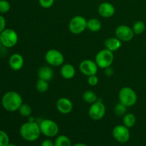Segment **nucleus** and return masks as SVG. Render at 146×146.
<instances>
[{
  "mask_svg": "<svg viewBox=\"0 0 146 146\" xmlns=\"http://www.w3.org/2000/svg\"><path fill=\"white\" fill-rule=\"evenodd\" d=\"M106 108L101 101H97L94 104H91L88 109V115L94 121H100L106 115Z\"/></svg>",
  "mask_w": 146,
  "mask_h": 146,
  "instance_id": "obj_9",
  "label": "nucleus"
},
{
  "mask_svg": "<svg viewBox=\"0 0 146 146\" xmlns=\"http://www.w3.org/2000/svg\"><path fill=\"white\" fill-rule=\"evenodd\" d=\"M74 106L72 101L68 98L62 97L58 98L56 101V108L61 114H68L72 111Z\"/></svg>",
  "mask_w": 146,
  "mask_h": 146,
  "instance_id": "obj_14",
  "label": "nucleus"
},
{
  "mask_svg": "<svg viewBox=\"0 0 146 146\" xmlns=\"http://www.w3.org/2000/svg\"><path fill=\"white\" fill-rule=\"evenodd\" d=\"M11 9V4L7 0H0V13L6 14Z\"/></svg>",
  "mask_w": 146,
  "mask_h": 146,
  "instance_id": "obj_28",
  "label": "nucleus"
},
{
  "mask_svg": "<svg viewBox=\"0 0 146 146\" xmlns=\"http://www.w3.org/2000/svg\"><path fill=\"white\" fill-rule=\"evenodd\" d=\"M127 108H128V107H126L125 105L119 102L115 106L114 112H115V115H118V116H123L126 113Z\"/></svg>",
  "mask_w": 146,
  "mask_h": 146,
  "instance_id": "obj_26",
  "label": "nucleus"
},
{
  "mask_svg": "<svg viewBox=\"0 0 146 146\" xmlns=\"http://www.w3.org/2000/svg\"><path fill=\"white\" fill-rule=\"evenodd\" d=\"M104 44H105L106 48L110 50L112 52H114V51H118L121 48L122 46V41L118 39L116 36L109 37L106 39Z\"/></svg>",
  "mask_w": 146,
  "mask_h": 146,
  "instance_id": "obj_17",
  "label": "nucleus"
},
{
  "mask_svg": "<svg viewBox=\"0 0 146 146\" xmlns=\"http://www.w3.org/2000/svg\"><path fill=\"white\" fill-rule=\"evenodd\" d=\"M136 123V117L132 113H127L123 117V124L128 128H133Z\"/></svg>",
  "mask_w": 146,
  "mask_h": 146,
  "instance_id": "obj_20",
  "label": "nucleus"
},
{
  "mask_svg": "<svg viewBox=\"0 0 146 146\" xmlns=\"http://www.w3.org/2000/svg\"><path fill=\"white\" fill-rule=\"evenodd\" d=\"M24 64V57L19 53H14L9 58V66L13 71H19L23 68Z\"/></svg>",
  "mask_w": 146,
  "mask_h": 146,
  "instance_id": "obj_15",
  "label": "nucleus"
},
{
  "mask_svg": "<svg viewBox=\"0 0 146 146\" xmlns=\"http://www.w3.org/2000/svg\"><path fill=\"white\" fill-rule=\"evenodd\" d=\"M118 99L119 102L128 108L133 106L136 104L138 101V96L132 88L125 86L123 87L118 92Z\"/></svg>",
  "mask_w": 146,
  "mask_h": 146,
  "instance_id": "obj_3",
  "label": "nucleus"
},
{
  "mask_svg": "<svg viewBox=\"0 0 146 146\" xmlns=\"http://www.w3.org/2000/svg\"><path fill=\"white\" fill-rule=\"evenodd\" d=\"M111 146H114V145H111Z\"/></svg>",
  "mask_w": 146,
  "mask_h": 146,
  "instance_id": "obj_39",
  "label": "nucleus"
},
{
  "mask_svg": "<svg viewBox=\"0 0 146 146\" xmlns=\"http://www.w3.org/2000/svg\"><path fill=\"white\" fill-rule=\"evenodd\" d=\"M54 146H72L71 141L68 136L61 135L56 137L54 141Z\"/></svg>",
  "mask_w": 146,
  "mask_h": 146,
  "instance_id": "obj_22",
  "label": "nucleus"
},
{
  "mask_svg": "<svg viewBox=\"0 0 146 146\" xmlns=\"http://www.w3.org/2000/svg\"><path fill=\"white\" fill-rule=\"evenodd\" d=\"M61 76L67 80L72 79L76 75V68L72 64H65L61 66V70H60Z\"/></svg>",
  "mask_w": 146,
  "mask_h": 146,
  "instance_id": "obj_16",
  "label": "nucleus"
},
{
  "mask_svg": "<svg viewBox=\"0 0 146 146\" xmlns=\"http://www.w3.org/2000/svg\"><path fill=\"white\" fill-rule=\"evenodd\" d=\"M45 61L51 66H61L64 63V56L60 51L54 48L48 50L45 54Z\"/></svg>",
  "mask_w": 146,
  "mask_h": 146,
  "instance_id": "obj_8",
  "label": "nucleus"
},
{
  "mask_svg": "<svg viewBox=\"0 0 146 146\" xmlns=\"http://www.w3.org/2000/svg\"><path fill=\"white\" fill-rule=\"evenodd\" d=\"M23 104V98L17 91H7L1 98V106L8 112H15Z\"/></svg>",
  "mask_w": 146,
  "mask_h": 146,
  "instance_id": "obj_1",
  "label": "nucleus"
},
{
  "mask_svg": "<svg viewBox=\"0 0 146 146\" xmlns=\"http://www.w3.org/2000/svg\"><path fill=\"white\" fill-rule=\"evenodd\" d=\"M87 82H88V85L91 86H96L98 84V82H99V79H98V77L96 74V75L88 76Z\"/></svg>",
  "mask_w": 146,
  "mask_h": 146,
  "instance_id": "obj_30",
  "label": "nucleus"
},
{
  "mask_svg": "<svg viewBox=\"0 0 146 146\" xmlns=\"http://www.w3.org/2000/svg\"><path fill=\"white\" fill-rule=\"evenodd\" d=\"M115 35L121 41L128 42L133 38L135 34L131 27L122 24L116 27L115 30Z\"/></svg>",
  "mask_w": 146,
  "mask_h": 146,
  "instance_id": "obj_11",
  "label": "nucleus"
},
{
  "mask_svg": "<svg viewBox=\"0 0 146 146\" xmlns=\"http://www.w3.org/2000/svg\"><path fill=\"white\" fill-rule=\"evenodd\" d=\"M134 34L136 35L142 34L145 30V24L143 21H137L133 24L132 27Z\"/></svg>",
  "mask_w": 146,
  "mask_h": 146,
  "instance_id": "obj_24",
  "label": "nucleus"
},
{
  "mask_svg": "<svg viewBox=\"0 0 146 146\" xmlns=\"http://www.w3.org/2000/svg\"><path fill=\"white\" fill-rule=\"evenodd\" d=\"M72 146H88V145H87L86 144L82 143H76V144H74V145H72Z\"/></svg>",
  "mask_w": 146,
  "mask_h": 146,
  "instance_id": "obj_34",
  "label": "nucleus"
},
{
  "mask_svg": "<svg viewBox=\"0 0 146 146\" xmlns=\"http://www.w3.org/2000/svg\"><path fill=\"white\" fill-rule=\"evenodd\" d=\"M1 47H2V44H1V41H0V50H1Z\"/></svg>",
  "mask_w": 146,
  "mask_h": 146,
  "instance_id": "obj_37",
  "label": "nucleus"
},
{
  "mask_svg": "<svg viewBox=\"0 0 146 146\" xmlns=\"http://www.w3.org/2000/svg\"><path fill=\"white\" fill-rule=\"evenodd\" d=\"M10 143L9 137L5 131L0 130V146H7Z\"/></svg>",
  "mask_w": 146,
  "mask_h": 146,
  "instance_id": "obj_27",
  "label": "nucleus"
},
{
  "mask_svg": "<svg viewBox=\"0 0 146 146\" xmlns=\"http://www.w3.org/2000/svg\"><path fill=\"white\" fill-rule=\"evenodd\" d=\"M6 25H7L6 19L3 16L0 15V34L5 29Z\"/></svg>",
  "mask_w": 146,
  "mask_h": 146,
  "instance_id": "obj_31",
  "label": "nucleus"
},
{
  "mask_svg": "<svg viewBox=\"0 0 146 146\" xmlns=\"http://www.w3.org/2000/svg\"><path fill=\"white\" fill-rule=\"evenodd\" d=\"M79 70L82 74L90 76L92 75H96L98 72V66L95 61L91 59L83 60L79 64Z\"/></svg>",
  "mask_w": 146,
  "mask_h": 146,
  "instance_id": "obj_12",
  "label": "nucleus"
},
{
  "mask_svg": "<svg viewBox=\"0 0 146 146\" xmlns=\"http://www.w3.org/2000/svg\"><path fill=\"white\" fill-rule=\"evenodd\" d=\"M105 75L108 77H111L114 74V70L113 68H112L111 66L108 67V68H105Z\"/></svg>",
  "mask_w": 146,
  "mask_h": 146,
  "instance_id": "obj_32",
  "label": "nucleus"
},
{
  "mask_svg": "<svg viewBox=\"0 0 146 146\" xmlns=\"http://www.w3.org/2000/svg\"><path fill=\"white\" fill-rule=\"evenodd\" d=\"M41 146H54V142L50 139H45L42 141Z\"/></svg>",
  "mask_w": 146,
  "mask_h": 146,
  "instance_id": "obj_33",
  "label": "nucleus"
},
{
  "mask_svg": "<svg viewBox=\"0 0 146 146\" xmlns=\"http://www.w3.org/2000/svg\"><path fill=\"white\" fill-rule=\"evenodd\" d=\"M114 139L120 143H125L131 138V132L128 127L123 125H118L114 127L112 131Z\"/></svg>",
  "mask_w": 146,
  "mask_h": 146,
  "instance_id": "obj_10",
  "label": "nucleus"
},
{
  "mask_svg": "<svg viewBox=\"0 0 146 146\" xmlns=\"http://www.w3.org/2000/svg\"><path fill=\"white\" fill-rule=\"evenodd\" d=\"M98 68L105 69L112 66L114 61L113 52L107 48L101 50L96 54L95 60Z\"/></svg>",
  "mask_w": 146,
  "mask_h": 146,
  "instance_id": "obj_4",
  "label": "nucleus"
},
{
  "mask_svg": "<svg viewBox=\"0 0 146 146\" xmlns=\"http://www.w3.org/2000/svg\"><path fill=\"white\" fill-rule=\"evenodd\" d=\"M19 113L23 117H27L29 118V116H31V114H32V108L28 104H23L22 105L20 106V108L18 110Z\"/></svg>",
  "mask_w": 146,
  "mask_h": 146,
  "instance_id": "obj_25",
  "label": "nucleus"
},
{
  "mask_svg": "<svg viewBox=\"0 0 146 146\" xmlns=\"http://www.w3.org/2000/svg\"><path fill=\"white\" fill-rule=\"evenodd\" d=\"M102 23L98 19L91 18L87 20V29L92 32H98L101 29Z\"/></svg>",
  "mask_w": 146,
  "mask_h": 146,
  "instance_id": "obj_19",
  "label": "nucleus"
},
{
  "mask_svg": "<svg viewBox=\"0 0 146 146\" xmlns=\"http://www.w3.org/2000/svg\"><path fill=\"white\" fill-rule=\"evenodd\" d=\"M87 29V20L85 17L77 15L71 18L68 23L70 32L75 35L81 34Z\"/></svg>",
  "mask_w": 146,
  "mask_h": 146,
  "instance_id": "obj_7",
  "label": "nucleus"
},
{
  "mask_svg": "<svg viewBox=\"0 0 146 146\" xmlns=\"http://www.w3.org/2000/svg\"><path fill=\"white\" fill-rule=\"evenodd\" d=\"M98 12L104 18H111L115 14V9L113 4L108 1L101 3L98 7Z\"/></svg>",
  "mask_w": 146,
  "mask_h": 146,
  "instance_id": "obj_13",
  "label": "nucleus"
},
{
  "mask_svg": "<svg viewBox=\"0 0 146 146\" xmlns=\"http://www.w3.org/2000/svg\"><path fill=\"white\" fill-rule=\"evenodd\" d=\"M7 146H17V145L14 143H9L7 145Z\"/></svg>",
  "mask_w": 146,
  "mask_h": 146,
  "instance_id": "obj_36",
  "label": "nucleus"
},
{
  "mask_svg": "<svg viewBox=\"0 0 146 146\" xmlns=\"http://www.w3.org/2000/svg\"><path fill=\"white\" fill-rule=\"evenodd\" d=\"M82 98L84 102L89 104H92L98 101V96H97L96 94L91 90H87L85 92H84L82 95Z\"/></svg>",
  "mask_w": 146,
  "mask_h": 146,
  "instance_id": "obj_21",
  "label": "nucleus"
},
{
  "mask_svg": "<svg viewBox=\"0 0 146 146\" xmlns=\"http://www.w3.org/2000/svg\"><path fill=\"white\" fill-rule=\"evenodd\" d=\"M40 130L42 135L47 138H54L58 135L59 127L55 121L51 119H44L39 123Z\"/></svg>",
  "mask_w": 146,
  "mask_h": 146,
  "instance_id": "obj_6",
  "label": "nucleus"
},
{
  "mask_svg": "<svg viewBox=\"0 0 146 146\" xmlns=\"http://www.w3.org/2000/svg\"><path fill=\"white\" fill-rule=\"evenodd\" d=\"M29 119H28V121H30V122H33V121H35V118H34V117H32L31 115V116L29 117Z\"/></svg>",
  "mask_w": 146,
  "mask_h": 146,
  "instance_id": "obj_35",
  "label": "nucleus"
},
{
  "mask_svg": "<svg viewBox=\"0 0 146 146\" xmlns=\"http://www.w3.org/2000/svg\"><path fill=\"white\" fill-rule=\"evenodd\" d=\"M0 41L2 46L10 48L15 46L19 41L18 34L12 29L6 28L0 34Z\"/></svg>",
  "mask_w": 146,
  "mask_h": 146,
  "instance_id": "obj_5",
  "label": "nucleus"
},
{
  "mask_svg": "<svg viewBox=\"0 0 146 146\" xmlns=\"http://www.w3.org/2000/svg\"><path fill=\"white\" fill-rule=\"evenodd\" d=\"M55 0H38V4L42 8L49 9L54 5Z\"/></svg>",
  "mask_w": 146,
  "mask_h": 146,
  "instance_id": "obj_29",
  "label": "nucleus"
},
{
  "mask_svg": "<svg viewBox=\"0 0 146 146\" xmlns=\"http://www.w3.org/2000/svg\"><path fill=\"white\" fill-rule=\"evenodd\" d=\"M19 134L23 139L29 142L37 141L41 134L39 123L36 121L24 123L20 127Z\"/></svg>",
  "mask_w": 146,
  "mask_h": 146,
  "instance_id": "obj_2",
  "label": "nucleus"
},
{
  "mask_svg": "<svg viewBox=\"0 0 146 146\" xmlns=\"http://www.w3.org/2000/svg\"><path fill=\"white\" fill-rule=\"evenodd\" d=\"M96 146H101V145H96Z\"/></svg>",
  "mask_w": 146,
  "mask_h": 146,
  "instance_id": "obj_38",
  "label": "nucleus"
},
{
  "mask_svg": "<svg viewBox=\"0 0 146 146\" xmlns=\"http://www.w3.org/2000/svg\"><path fill=\"white\" fill-rule=\"evenodd\" d=\"M54 74L53 69L50 66H41L38 69V73H37L38 78H41V79H44L47 81H50L52 80L53 77H54Z\"/></svg>",
  "mask_w": 146,
  "mask_h": 146,
  "instance_id": "obj_18",
  "label": "nucleus"
},
{
  "mask_svg": "<svg viewBox=\"0 0 146 146\" xmlns=\"http://www.w3.org/2000/svg\"><path fill=\"white\" fill-rule=\"evenodd\" d=\"M49 88L48 81H45L41 78H38L36 83V89L39 93H45Z\"/></svg>",
  "mask_w": 146,
  "mask_h": 146,
  "instance_id": "obj_23",
  "label": "nucleus"
}]
</instances>
